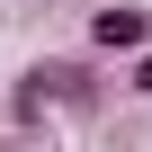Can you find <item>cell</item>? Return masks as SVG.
Returning <instances> with one entry per match:
<instances>
[{
    "instance_id": "1",
    "label": "cell",
    "mask_w": 152,
    "mask_h": 152,
    "mask_svg": "<svg viewBox=\"0 0 152 152\" xmlns=\"http://www.w3.org/2000/svg\"><path fill=\"white\" fill-rule=\"evenodd\" d=\"M90 45L99 54H143L152 45V9H99L90 18Z\"/></svg>"
},
{
    "instance_id": "2",
    "label": "cell",
    "mask_w": 152,
    "mask_h": 152,
    "mask_svg": "<svg viewBox=\"0 0 152 152\" xmlns=\"http://www.w3.org/2000/svg\"><path fill=\"white\" fill-rule=\"evenodd\" d=\"M45 107H63V99H54V72L36 63V72H18V90H9V116H18V125H45Z\"/></svg>"
},
{
    "instance_id": "3",
    "label": "cell",
    "mask_w": 152,
    "mask_h": 152,
    "mask_svg": "<svg viewBox=\"0 0 152 152\" xmlns=\"http://www.w3.org/2000/svg\"><path fill=\"white\" fill-rule=\"evenodd\" d=\"M45 72H54V99H63V107H90V99H99L81 63H45Z\"/></svg>"
},
{
    "instance_id": "4",
    "label": "cell",
    "mask_w": 152,
    "mask_h": 152,
    "mask_svg": "<svg viewBox=\"0 0 152 152\" xmlns=\"http://www.w3.org/2000/svg\"><path fill=\"white\" fill-rule=\"evenodd\" d=\"M134 90H143V99H152V54H143V63H134Z\"/></svg>"
}]
</instances>
